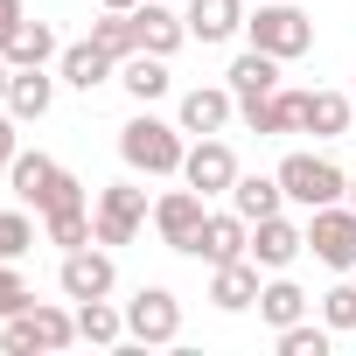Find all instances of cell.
I'll return each mask as SVG.
<instances>
[{"label": "cell", "mask_w": 356, "mask_h": 356, "mask_svg": "<svg viewBox=\"0 0 356 356\" xmlns=\"http://www.w3.org/2000/svg\"><path fill=\"white\" fill-rule=\"evenodd\" d=\"M182 126H168V119H154V112H140V119H126L119 126V161L133 168V175H182Z\"/></svg>", "instance_id": "cell-1"}, {"label": "cell", "mask_w": 356, "mask_h": 356, "mask_svg": "<svg viewBox=\"0 0 356 356\" xmlns=\"http://www.w3.org/2000/svg\"><path fill=\"white\" fill-rule=\"evenodd\" d=\"M245 35H252V49H266L280 63L314 49V22L293 8V0H259V15H245Z\"/></svg>", "instance_id": "cell-2"}, {"label": "cell", "mask_w": 356, "mask_h": 356, "mask_svg": "<svg viewBox=\"0 0 356 356\" xmlns=\"http://www.w3.org/2000/svg\"><path fill=\"white\" fill-rule=\"evenodd\" d=\"M77 342V314H63V307H49V300H29L22 314H8L0 321V349L8 356H29V349H70Z\"/></svg>", "instance_id": "cell-3"}, {"label": "cell", "mask_w": 356, "mask_h": 356, "mask_svg": "<svg viewBox=\"0 0 356 356\" xmlns=\"http://www.w3.org/2000/svg\"><path fill=\"white\" fill-rule=\"evenodd\" d=\"M280 189H286V203L321 210V203H342L349 196V175L335 161H321V154H286L280 161Z\"/></svg>", "instance_id": "cell-4"}, {"label": "cell", "mask_w": 356, "mask_h": 356, "mask_svg": "<svg viewBox=\"0 0 356 356\" xmlns=\"http://www.w3.org/2000/svg\"><path fill=\"white\" fill-rule=\"evenodd\" d=\"M147 217H154V210H147V189H133V182H112V189H98V203H91L98 245H133Z\"/></svg>", "instance_id": "cell-5"}, {"label": "cell", "mask_w": 356, "mask_h": 356, "mask_svg": "<svg viewBox=\"0 0 356 356\" xmlns=\"http://www.w3.org/2000/svg\"><path fill=\"white\" fill-rule=\"evenodd\" d=\"M175 335H182V300H175L168 286H140V293L126 300V342L161 349V342H175Z\"/></svg>", "instance_id": "cell-6"}, {"label": "cell", "mask_w": 356, "mask_h": 356, "mask_svg": "<svg viewBox=\"0 0 356 356\" xmlns=\"http://www.w3.org/2000/svg\"><path fill=\"white\" fill-rule=\"evenodd\" d=\"M56 286H63V300H105V293L119 286L112 245H77V252H63V266H56Z\"/></svg>", "instance_id": "cell-7"}, {"label": "cell", "mask_w": 356, "mask_h": 356, "mask_svg": "<svg viewBox=\"0 0 356 356\" xmlns=\"http://www.w3.org/2000/svg\"><path fill=\"white\" fill-rule=\"evenodd\" d=\"M307 252L328 266V273H349L356 266V210L349 203H321L307 217Z\"/></svg>", "instance_id": "cell-8"}, {"label": "cell", "mask_w": 356, "mask_h": 356, "mask_svg": "<svg viewBox=\"0 0 356 356\" xmlns=\"http://www.w3.org/2000/svg\"><path fill=\"white\" fill-rule=\"evenodd\" d=\"M203 203H210L203 189H168V196L154 203V231H161L168 252H196V231H203V217H210Z\"/></svg>", "instance_id": "cell-9"}, {"label": "cell", "mask_w": 356, "mask_h": 356, "mask_svg": "<svg viewBox=\"0 0 356 356\" xmlns=\"http://www.w3.org/2000/svg\"><path fill=\"white\" fill-rule=\"evenodd\" d=\"M182 182L203 189V196H231V182H238V154H231L217 133H203V140L182 154Z\"/></svg>", "instance_id": "cell-10"}, {"label": "cell", "mask_w": 356, "mask_h": 356, "mask_svg": "<svg viewBox=\"0 0 356 356\" xmlns=\"http://www.w3.org/2000/svg\"><path fill=\"white\" fill-rule=\"evenodd\" d=\"M231 112H238V91H231V84H196V91H182V112H175V126L203 140V133H224Z\"/></svg>", "instance_id": "cell-11"}, {"label": "cell", "mask_w": 356, "mask_h": 356, "mask_svg": "<svg viewBox=\"0 0 356 356\" xmlns=\"http://www.w3.org/2000/svg\"><path fill=\"white\" fill-rule=\"evenodd\" d=\"M245 252H252V224H245L238 210H210L203 231H196V252H189V259L224 266V259H245Z\"/></svg>", "instance_id": "cell-12"}, {"label": "cell", "mask_w": 356, "mask_h": 356, "mask_svg": "<svg viewBox=\"0 0 356 356\" xmlns=\"http://www.w3.org/2000/svg\"><path fill=\"white\" fill-rule=\"evenodd\" d=\"M300 252H307V224H286V217H259L252 224V259L266 273H286Z\"/></svg>", "instance_id": "cell-13"}, {"label": "cell", "mask_w": 356, "mask_h": 356, "mask_svg": "<svg viewBox=\"0 0 356 356\" xmlns=\"http://www.w3.org/2000/svg\"><path fill=\"white\" fill-rule=\"evenodd\" d=\"M238 119H245L252 133H300V119H307V91H266V98H245Z\"/></svg>", "instance_id": "cell-14"}, {"label": "cell", "mask_w": 356, "mask_h": 356, "mask_svg": "<svg viewBox=\"0 0 356 356\" xmlns=\"http://www.w3.org/2000/svg\"><path fill=\"white\" fill-rule=\"evenodd\" d=\"M210 300H217L224 314H245V307H259V259L245 252V259H224V266H210Z\"/></svg>", "instance_id": "cell-15"}, {"label": "cell", "mask_w": 356, "mask_h": 356, "mask_svg": "<svg viewBox=\"0 0 356 356\" xmlns=\"http://www.w3.org/2000/svg\"><path fill=\"white\" fill-rule=\"evenodd\" d=\"M133 29H140V49H154V56H175V49L189 42V22L175 15V8H161V0H140Z\"/></svg>", "instance_id": "cell-16"}, {"label": "cell", "mask_w": 356, "mask_h": 356, "mask_svg": "<svg viewBox=\"0 0 356 356\" xmlns=\"http://www.w3.org/2000/svg\"><path fill=\"white\" fill-rule=\"evenodd\" d=\"M189 35L196 42H231L238 29H245V0H189Z\"/></svg>", "instance_id": "cell-17"}, {"label": "cell", "mask_w": 356, "mask_h": 356, "mask_svg": "<svg viewBox=\"0 0 356 356\" xmlns=\"http://www.w3.org/2000/svg\"><path fill=\"white\" fill-rule=\"evenodd\" d=\"M280 203H286L280 175H238V182H231V210H238L245 224H259V217H280Z\"/></svg>", "instance_id": "cell-18"}, {"label": "cell", "mask_w": 356, "mask_h": 356, "mask_svg": "<svg viewBox=\"0 0 356 356\" xmlns=\"http://www.w3.org/2000/svg\"><path fill=\"white\" fill-rule=\"evenodd\" d=\"M56 70H63V84H77V91H98V84L119 70V56H105L98 42H70V49L56 56Z\"/></svg>", "instance_id": "cell-19"}, {"label": "cell", "mask_w": 356, "mask_h": 356, "mask_svg": "<svg viewBox=\"0 0 356 356\" xmlns=\"http://www.w3.org/2000/svg\"><path fill=\"white\" fill-rule=\"evenodd\" d=\"M119 84H126L140 105H154V98H168V84H175V77H168V56H154V49H133V56L119 63Z\"/></svg>", "instance_id": "cell-20"}, {"label": "cell", "mask_w": 356, "mask_h": 356, "mask_svg": "<svg viewBox=\"0 0 356 356\" xmlns=\"http://www.w3.org/2000/svg\"><path fill=\"white\" fill-rule=\"evenodd\" d=\"M349 119H356V98H342V91H307V119H300V133H314V140H342Z\"/></svg>", "instance_id": "cell-21"}, {"label": "cell", "mask_w": 356, "mask_h": 356, "mask_svg": "<svg viewBox=\"0 0 356 356\" xmlns=\"http://www.w3.org/2000/svg\"><path fill=\"white\" fill-rule=\"evenodd\" d=\"M231 91H238V105L245 98H266V91H280V56H266V49H245L238 63H231V77H224Z\"/></svg>", "instance_id": "cell-22"}, {"label": "cell", "mask_w": 356, "mask_h": 356, "mask_svg": "<svg viewBox=\"0 0 356 356\" xmlns=\"http://www.w3.org/2000/svg\"><path fill=\"white\" fill-rule=\"evenodd\" d=\"M49 98H56V77L49 70H15V84H8V112L29 126V119H42L49 112Z\"/></svg>", "instance_id": "cell-23"}, {"label": "cell", "mask_w": 356, "mask_h": 356, "mask_svg": "<svg viewBox=\"0 0 356 356\" xmlns=\"http://www.w3.org/2000/svg\"><path fill=\"white\" fill-rule=\"evenodd\" d=\"M259 314H266L273 328H293V321H307V293H300L286 273H273V280L259 286Z\"/></svg>", "instance_id": "cell-24"}, {"label": "cell", "mask_w": 356, "mask_h": 356, "mask_svg": "<svg viewBox=\"0 0 356 356\" xmlns=\"http://www.w3.org/2000/svg\"><path fill=\"white\" fill-rule=\"evenodd\" d=\"M77 342H126V307H112V293L105 300H77Z\"/></svg>", "instance_id": "cell-25"}, {"label": "cell", "mask_w": 356, "mask_h": 356, "mask_svg": "<svg viewBox=\"0 0 356 356\" xmlns=\"http://www.w3.org/2000/svg\"><path fill=\"white\" fill-rule=\"evenodd\" d=\"M0 56H8L15 70H42V63H49V56H63V49H56V29H49V22H29L8 49H0Z\"/></svg>", "instance_id": "cell-26"}, {"label": "cell", "mask_w": 356, "mask_h": 356, "mask_svg": "<svg viewBox=\"0 0 356 356\" xmlns=\"http://www.w3.org/2000/svg\"><path fill=\"white\" fill-rule=\"evenodd\" d=\"M49 182H56V161H49V154H15L8 189H15L22 203H42V196H49Z\"/></svg>", "instance_id": "cell-27"}, {"label": "cell", "mask_w": 356, "mask_h": 356, "mask_svg": "<svg viewBox=\"0 0 356 356\" xmlns=\"http://www.w3.org/2000/svg\"><path fill=\"white\" fill-rule=\"evenodd\" d=\"M42 231H49V245H63V252L98 245V231H91V203H84V210H49V217H42Z\"/></svg>", "instance_id": "cell-28"}, {"label": "cell", "mask_w": 356, "mask_h": 356, "mask_svg": "<svg viewBox=\"0 0 356 356\" xmlns=\"http://www.w3.org/2000/svg\"><path fill=\"white\" fill-rule=\"evenodd\" d=\"M91 42H98L105 56L126 63V56L140 49V29H133V15H112V8H105V22H91Z\"/></svg>", "instance_id": "cell-29"}, {"label": "cell", "mask_w": 356, "mask_h": 356, "mask_svg": "<svg viewBox=\"0 0 356 356\" xmlns=\"http://www.w3.org/2000/svg\"><path fill=\"white\" fill-rule=\"evenodd\" d=\"M328 321L314 328V321H293V328H280V356H328Z\"/></svg>", "instance_id": "cell-30"}, {"label": "cell", "mask_w": 356, "mask_h": 356, "mask_svg": "<svg viewBox=\"0 0 356 356\" xmlns=\"http://www.w3.org/2000/svg\"><path fill=\"white\" fill-rule=\"evenodd\" d=\"M35 293H29V280H22V259H0V321L8 314H22Z\"/></svg>", "instance_id": "cell-31"}, {"label": "cell", "mask_w": 356, "mask_h": 356, "mask_svg": "<svg viewBox=\"0 0 356 356\" xmlns=\"http://www.w3.org/2000/svg\"><path fill=\"white\" fill-rule=\"evenodd\" d=\"M49 210H84V182L70 168H56V182H49V196L35 203V217H49Z\"/></svg>", "instance_id": "cell-32"}, {"label": "cell", "mask_w": 356, "mask_h": 356, "mask_svg": "<svg viewBox=\"0 0 356 356\" xmlns=\"http://www.w3.org/2000/svg\"><path fill=\"white\" fill-rule=\"evenodd\" d=\"M321 321H328L335 335H342V328H356V286H349V280L321 293Z\"/></svg>", "instance_id": "cell-33"}, {"label": "cell", "mask_w": 356, "mask_h": 356, "mask_svg": "<svg viewBox=\"0 0 356 356\" xmlns=\"http://www.w3.org/2000/svg\"><path fill=\"white\" fill-rule=\"evenodd\" d=\"M29 245H35V224L22 210H0V259H22Z\"/></svg>", "instance_id": "cell-34"}, {"label": "cell", "mask_w": 356, "mask_h": 356, "mask_svg": "<svg viewBox=\"0 0 356 356\" xmlns=\"http://www.w3.org/2000/svg\"><path fill=\"white\" fill-rule=\"evenodd\" d=\"M22 29H29V8H22V0H0V49H8Z\"/></svg>", "instance_id": "cell-35"}, {"label": "cell", "mask_w": 356, "mask_h": 356, "mask_svg": "<svg viewBox=\"0 0 356 356\" xmlns=\"http://www.w3.org/2000/svg\"><path fill=\"white\" fill-rule=\"evenodd\" d=\"M15 126H22L15 112H0V175H8V168H15V154H22V133H15Z\"/></svg>", "instance_id": "cell-36"}, {"label": "cell", "mask_w": 356, "mask_h": 356, "mask_svg": "<svg viewBox=\"0 0 356 356\" xmlns=\"http://www.w3.org/2000/svg\"><path fill=\"white\" fill-rule=\"evenodd\" d=\"M8 84H15V63H8V56H0V105H8Z\"/></svg>", "instance_id": "cell-37"}, {"label": "cell", "mask_w": 356, "mask_h": 356, "mask_svg": "<svg viewBox=\"0 0 356 356\" xmlns=\"http://www.w3.org/2000/svg\"><path fill=\"white\" fill-rule=\"evenodd\" d=\"M98 8H112V15H133V8H140V0H98Z\"/></svg>", "instance_id": "cell-38"}, {"label": "cell", "mask_w": 356, "mask_h": 356, "mask_svg": "<svg viewBox=\"0 0 356 356\" xmlns=\"http://www.w3.org/2000/svg\"><path fill=\"white\" fill-rule=\"evenodd\" d=\"M349 210H356V175H349Z\"/></svg>", "instance_id": "cell-39"}, {"label": "cell", "mask_w": 356, "mask_h": 356, "mask_svg": "<svg viewBox=\"0 0 356 356\" xmlns=\"http://www.w3.org/2000/svg\"><path fill=\"white\" fill-rule=\"evenodd\" d=\"M349 98H356V91H349Z\"/></svg>", "instance_id": "cell-40"}]
</instances>
